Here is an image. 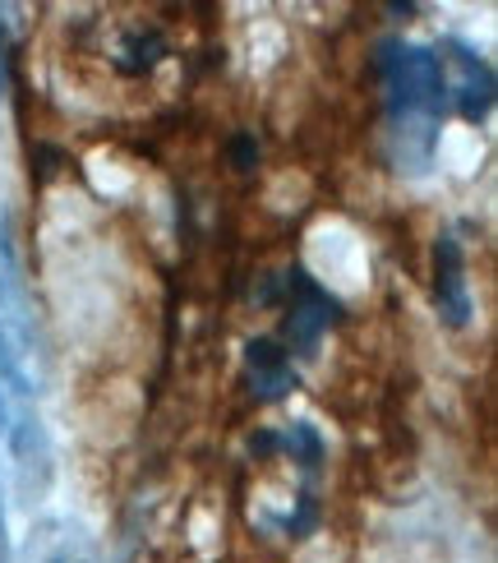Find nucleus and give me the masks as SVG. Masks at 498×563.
Returning a JSON list of instances; mask_svg holds the SVG:
<instances>
[{"label":"nucleus","instance_id":"obj_1","mask_svg":"<svg viewBox=\"0 0 498 563\" xmlns=\"http://www.w3.org/2000/svg\"><path fill=\"white\" fill-rule=\"evenodd\" d=\"M0 453L23 499L52 485V430L42 411V351L10 222L0 213Z\"/></svg>","mask_w":498,"mask_h":563},{"label":"nucleus","instance_id":"obj_2","mask_svg":"<svg viewBox=\"0 0 498 563\" xmlns=\"http://www.w3.org/2000/svg\"><path fill=\"white\" fill-rule=\"evenodd\" d=\"M378 79L388 98V125L397 139V162H416L411 172H424L439 144V115L447 107L443 65L430 46L388 37L378 42Z\"/></svg>","mask_w":498,"mask_h":563},{"label":"nucleus","instance_id":"obj_3","mask_svg":"<svg viewBox=\"0 0 498 563\" xmlns=\"http://www.w3.org/2000/svg\"><path fill=\"white\" fill-rule=\"evenodd\" d=\"M439 65H443V88L453 98L457 115L466 121H485L489 107H494V69L480 52H471L462 42H443L439 46Z\"/></svg>","mask_w":498,"mask_h":563},{"label":"nucleus","instance_id":"obj_4","mask_svg":"<svg viewBox=\"0 0 498 563\" xmlns=\"http://www.w3.org/2000/svg\"><path fill=\"white\" fill-rule=\"evenodd\" d=\"M291 291H296V300H291V314H287V342L314 346L328 333V323L337 319V300L328 291H319L300 268L291 273Z\"/></svg>","mask_w":498,"mask_h":563},{"label":"nucleus","instance_id":"obj_5","mask_svg":"<svg viewBox=\"0 0 498 563\" xmlns=\"http://www.w3.org/2000/svg\"><path fill=\"white\" fill-rule=\"evenodd\" d=\"M434 296L453 328H462L471 319V291H466V264H462L457 236H439V245H434Z\"/></svg>","mask_w":498,"mask_h":563},{"label":"nucleus","instance_id":"obj_6","mask_svg":"<svg viewBox=\"0 0 498 563\" xmlns=\"http://www.w3.org/2000/svg\"><path fill=\"white\" fill-rule=\"evenodd\" d=\"M250 374H254V388L264 402L281 397L287 388H296V369H291V356L281 351L277 342H250Z\"/></svg>","mask_w":498,"mask_h":563},{"label":"nucleus","instance_id":"obj_7","mask_svg":"<svg viewBox=\"0 0 498 563\" xmlns=\"http://www.w3.org/2000/svg\"><path fill=\"white\" fill-rule=\"evenodd\" d=\"M37 563H107V559H102L98 541H92L88 531H79V527H56L52 545L42 550Z\"/></svg>","mask_w":498,"mask_h":563},{"label":"nucleus","instance_id":"obj_8","mask_svg":"<svg viewBox=\"0 0 498 563\" xmlns=\"http://www.w3.org/2000/svg\"><path fill=\"white\" fill-rule=\"evenodd\" d=\"M281 443H287V453H291V457H300L305 466H314V462L323 457V439H319V430H314V426H305V420H300V426H291Z\"/></svg>","mask_w":498,"mask_h":563},{"label":"nucleus","instance_id":"obj_9","mask_svg":"<svg viewBox=\"0 0 498 563\" xmlns=\"http://www.w3.org/2000/svg\"><path fill=\"white\" fill-rule=\"evenodd\" d=\"M5 19H0V92H5V84H10V60H5Z\"/></svg>","mask_w":498,"mask_h":563},{"label":"nucleus","instance_id":"obj_10","mask_svg":"<svg viewBox=\"0 0 498 563\" xmlns=\"http://www.w3.org/2000/svg\"><path fill=\"white\" fill-rule=\"evenodd\" d=\"M0 563H10V531H5V508H0Z\"/></svg>","mask_w":498,"mask_h":563}]
</instances>
